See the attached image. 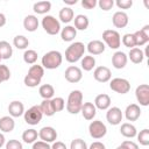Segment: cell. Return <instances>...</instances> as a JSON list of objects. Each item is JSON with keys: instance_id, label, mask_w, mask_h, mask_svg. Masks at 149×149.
Returning <instances> with one entry per match:
<instances>
[{"instance_id": "cell-1", "label": "cell", "mask_w": 149, "mask_h": 149, "mask_svg": "<svg viewBox=\"0 0 149 149\" xmlns=\"http://www.w3.org/2000/svg\"><path fill=\"white\" fill-rule=\"evenodd\" d=\"M83 106V93L79 90H73L70 92L66 101V111L70 114H78Z\"/></svg>"}, {"instance_id": "cell-2", "label": "cell", "mask_w": 149, "mask_h": 149, "mask_svg": "<svg viewBox=\"0 0 149 149\" xmlns=\"http://www.w3.org/2000/svg\"><path fill=\"white\" fill-rule=\"evenodd\" d=\"M84 52H85L84 43H81V42L71 43L65 50V59L69 63H76L83 57Z\"/></svg>"}, {"instance_id": "cell-3", "label": "cell", "mask_w": 149, "mask_h": 149, "mask_svg": "<svg viewBox=\"0 0 149 149\" xmlns=\"http://www.w3.org/2000/svg\"><path fill=\"white\" fill-rule=\"evenodd\" d=\"M62 62H63V56L59 51H56V50L48 51L42 57V66L49 70L57 69L62 64Z\"/></svg>"}, {"instance_id": "cell-4", "label": "cell", "mask_w": 149, "mask_h": 149, "mask_svg": "<svg viewBox=\"0 0 149 149\" xmlns=\"http://www.w3.org/2000/svg\"><path fill=\"white\" fill-rule=\"evenodd\" d=\"M42 27L49 35H57L61 31V23L52 15H47L42 19Z\"/></svg>"}, {"instance_id": "cell-5", "label": "cell", "mask_w": 149, "mask_h": 149, "mask_svg": "<svg viewBox=\"0 0 149 149\" xmlns=\"http://www.w3.org/2000/svg\"><path fill=\"white\" fill-rule=\"evenodd\" d=\"M102 40L104 42L111 48V49H118L121 44V37L120 34L116 30L113 29H106L102 33Z\"/></svg>"}, {"instance_id": "cell-6", "label": "cell", "mask_w": 149, "mask_h": 149, "mask_svg": "<svg viewBox=\"0 0 149 149\" xmlns=\"http://www.w3.org/2000/svg\"><path fill=\"white\" fill-rule=\"evenodd\" d=\"M23 116H24V121L28 123V125H31V126H35L37 123H40V121L42 120V112H41V108L40 106L35 105V106H31L28 111H26L23 113Z\"/></svg>"}, {"instance_id": "cell-7", "label": "cell", "mask_w": 149, "mask_h": 149, "mask_svg": "<svg viewBox=\"0 0 149 149\" xmlns=\"http://www.w3.org/2000/svg\"><path fill=\"white\" fill-rule=\"evenodd\" d=\"M88 133H90L91 137H93L94 140L102 139L107 133L106 125L100 120H94L88 126Z\"/></svg>"}, {"instance_id": "cell-8", "label": "cell", "mask_w": 149, "mask_h": 149, "mask_svg": "<svg viewBox=\"0 0 149 149\" xmlns=\"http://www.w3.org/2000/svg\"><path fill=\"white\" fill-rule=\"evenodd\" d=\"M109 88L116 93L126 94L130 91V83L125 78H114L109 83Z\"/></svg>"}, {"instance_id": "cell-9", "label": "cell", "mask_w": 149, "mask_h": 149, "mask_svg": "<svg viewBox=\"0 0 149 149\" xmlns=\"http://www.w3.org/2000/svg\"><path fill=\"white\" fill-rule=\"evenodd\" d=\"M64 77H65V79H66L69 83L76 84V83L80 81L81 78H83L81 69H79L78 66L71 65V66L66 68V70H65V72H64Z\"/></svg>"}, {"instance_id": "cell-10", "label": "cell", "mask_w": 149, "mask_h": 149, "mask_svg": "<svg viewBox=\"0 0 149 149\" xmlns=\"http://www.w3.org/2000/svg\"><path fill=\"white\" fill-rule=\"evenodd\" d=\"M135 97L141 106H148L149 105V85L141 84L135 90Z\"/></svg>"}, {"instance_id": "cell-11", "label": "cell", "mask_w": 149, "mask_h": 149, "mask_svg": "<svg viewBox=\"0 0 149 149\" xmlns=\"http://www.w3.org/2000/svg\"><path fill=\"white\" fill-rule=\"evenodd\" d=\"M134 41H135V47H142L146 45L149 42V24H146L142 29L136 30L134 34Z\"/></svg>"}, {"instance_id": "cell-12", "label": "cell", "mask_w": 149, "mask_h": 149, "mask_svg": "<svg viewBox=\"0 0 149 149\" xmlns=\"http://www.w3.org/2000/svg\"><path fill=\"white\" fill-rule=\"evenodd\" d=\"M122 112L119 107H109L107 109V113H106V119L108 121L109 125L112 126H118L121 123L122 121Z\"/></svg>"}, {"instance_id": "cell-13", "label": "cell", "mask_w": 149, "mask_h": 149, "mask_svg": "<svg viewBox=\"0 0 149 149\" xmlns=\"http://www.w3.org/2000/svg\"><path fill=\"white\" fill-rule=\"evenodd\" d=\"M38 137L43 141V142H47V143H51V142H55L57 140V132L54 127H50V126H47V127H43L40 129L38 132Z\"/></svg>"}, {"instance_id": "cell-14", "label": "cell", "mask_w": 149, "mask_h": 149, "mask_svg": "<svg viewBox=\"0 0 149 149\" xmlns=\"http://www.w3.org/2000/svg\"><path fill=\"white\" fill-rule=\"evenodd\" d=\"M93 77L99 83H107L108 80H111L112 73L107 66H98L93 72Z\"/></svg>"}, {"instance_id": "cell-15", "label": "cell", "mask_w": 149, "mask_h": 149, "mask_svg": "<svg viewBox=\"0 0 149 149\" xmlns=\"http://www.w3.org/2000/svg\"><path fill=\"white\" fill-rule=\"evenodd\" d=\"M128 15L125 13V12H121V10H118L113 14V17H112V22H113V26L116 27V28H125L127 24H128Z\"/></svg>"}, {"instance_id": "cell-16", "label": "cell", "mask_w": 149, "mask_h": 149, "mask_svg": "<svg viewBox=\"0 0 149 149\" xmlns=\"http://www.w3.org/2000/svg\"><path fill=\"white\" fill-rule=\"evenodd\" d=\"M128 57L123 51H116L112 56V64L115 69H123L127 64Z\"/></svg>"}, {"instance_id": "cell-17", "label": "cell", "mask_w": 149, "mask_h": 149, "mask_svg": "<svg viewBox=\"0 0 149 149\" xmlns=\"http://www.w3.org/2000/svg\"><path fill=\"white\" fill-rule=\"evenodd\" d=\"M80 112L85 120L91 121V120H93V118L97 114V108H95L94 104H92V102H83Z\"/></svg>"}, {"instance_id": "cell-18", "label": "cell", "mask_w": 149, "mask_h": 149, "mask_svg": "<svg viewBox=\"0 0 149 149\" xmlns=\"http://www.w3.org/2000/svg\"><path fill=\"white\" fill-rule=\"evenodd\" d=\"M141 115V109L140 106L136 104H130L126 107L125 111V116L128 121H136Z\"/></svg>"}, {"instance_id": "cell-19", "label": "cell", "mask_w": 149, "mask_h": 149, "mask_svg": "<svg viewBox=\"0 0 149 149\" xmlns=\"http://www.w3.org/2000/svg\"><path fill=\"white\" fill-rule=\"evenodd\" d=\"M94 106L95 108L98 109H101V111H106L111 106V98L108 94H105V93H101V94H98L94 99Z\"/></svg>"}, {"instance_id": "cell-20", "label": "cell", "mask_w": 149, "mask_h": 149, "mask_svg": "<svg viewBox=\"0 0 149 149\" xmlns=\"http://www.w3.org/2000/svg\"><path fill=\"white\" fill-rule=\"evenodd\" d=\"M8 112L12 118H19L24 113V106L21 101L14 100L8 105Z\"/></svg>"}, {"instance_id": "cell-21", "label": "cell", "mask_w": 149, "mask_h": 149, "mask_svg": "<svg viewBox=\"0 0 149 149\" xmlns=\"http://www.w3.org/2000/svg\"><path fill=\"white\" fill-rule=\"evenodd\" d=\"M86 47H87L86 48L87 51L91 55H100V54H102L105 51V43L102 41H99V40L90 41Z\"/></svg>"}, {"instance_id": "cell-22", "label": "cell", "mask_w": 149, "mask_h": 149, "mask_svg": "<svg viewBox=\"0 0 149 149\" xmlns=\"http://www.w3.org/2000/svg\"><path fill=\"white\" fill-rule=\"evenodd\" d=\"M15 127V121L12 116L6 115L0 118V130L3 133H10Z\"/></svg>"}, {"instance_id": "cell-23", "label": "cell", "mask_w": 149, "mask_h": 149, "mask_svg": "<svg viewBox=\"0 0 149 149\" xmlns=\"http://www.w3.org/2000/svg\"><path fill=\"white\" fill-rule=\"evenodd\" d=\"M23 27L27 31H35L38 28V19L35 15H27L23 20Z\"/></svg>"}, {"instance_id": "cell-24", "label": "cell", "mask_w": 149, "mask_h": 149, "mask_svg": "<svg viewBox=\"0 0 149 149\" xmlns=\"http://www.w3.org/2000/svg\"><path fill=\"white\" fill-rule=\"evenodd\" d=\"M77 35V30L73 26H65L61 31V37L64 42H71L74 40Z\"/></svg>"}, {"instance_id": "cell-25", "label": "cell", "mask_w": 149, "mask_h": 149, "mask_svg": "<svg viewBox=\"0 0 149 149\" xmlns=\"http://www.w3.org/2000/svg\"><path fill=\"white\" fill-rule=\"evenodd\" d=\"M120 133H121V135H123L125 137L133 139V137L136 136L137 130H136V128H135L134 125H132V123H129V122H125V123H122L121 127H120Z\"/></svg>"}, {"instance_id": "cell-26", "label": "cell", "mask_w": 149, "mask_h": 149, "mask_svg": "<svg viewBox=\"0 0 149 149\" xmlns=\"http://www.w3.org/2000/svg\"><path fill=\"white\" fill-rule=\"evenodd\" d=\"M127 57H129V59L134 64H140L144 59V54L140 48H133V49L129 50V54H128Z\"/></svg>"}, {"instance_id": "cell-27", "label": "cell", "mask_w": 149, "mask_h": 149, "mask_svg": "<svg viewBox=\"0 0 149 149\" xmlns=\"http://www.w3.org/2000/svg\"><path fill=\"white\" fill-rule=\"evenodd\" d=\"M73 16H74V13L70 7H63L58 13V17L63 23L71 22L73 20Z\"/></svg>"}, {"instance_id": "cell-28", "label": "cell", "mask_w": 149, "mask_h": 149, "mask_svg": "<svg viewBox=\"0 0 149 149\" xmlns=\"http://www.w3.org/2000/svg\"><path fill=\"white\" fill-rule=\"evenodd\" d=\"M88 24H90V21H88L86 15L78 14L74 17V28H76V30H85V29H87Z\"/></svg>"}, {"instance_id": "cell-29", "label": "cell", "mask_w": 149, "mask_h": 149, "mask_svg": "<svg viewBox=\"0 0 149 149\" xmlns=\"http://www.w3.org/2000/svg\"><path fill=\"white\" fill-rule=\"evenodd\" d=\"M38 93L44 99H52L54 94H55V90H54V86L50 85V84H43L40 86L38 88Z\"/></svg>"}, {"instance_id": "cell-30", "label": "cell", "mask_w": 149, "mask_h": 149, "mask_svg": "<svg viewBox=\"0 0 149 149\" xmlns=\"http://www.w3.org/2000/svg\"><path fill=\"white\" fill-rule=\"evenodd\" d=\"M33 9L36 14H45L51 9V2L50 1H38L35 2L33 6Z\"/></svg>"}, {"instance_id": "cell-31", "label": "cell", "mask_w": 149, "mask_h": 149, "mask_svg": "<svg viewBox=\"0 0 149 149\" xmlns=\"http://www.w3.org/2000/svg\"><path fill=\"white\" fill-rule=\"evenodd\" d=\"M40 108H41L42 114H43V115H47V116H52V115L56 113L55 109H54L51 99H44V100L41 102Z\"/></svg>"}, {"instance_id": "cell-32", "label": "cell", "mask_w": 149, "mask_h": 149, "mask_svg": "<svg viewBox=\"0 0 149 149\" xmlns=\"http://www.w3.org/2000/svg\"><path fill=\"white\" fill-rule=\"evenodd\" d=\"M13 55L12 45L7 41H0V56L2 59H9Z\"/></svg>"}, {"instance_id": "cell-33", "label": "cell", "mask_w": 149, "mask_h": 149, "mask_svg": "<svg viewBox=\"0 0 149 149\" xmlns=\"http://www.w3.org/2000/svg\"><path fill=\"white\" fill-rule=\"evenodd\" d=\"M37 136H38L37 130H35L34 128H30V129H27V130L23 132V134H22V140H23L24 143H28V144H29V143L36 142Z\"/></svg>"}, {"instance_id": "cell-34", "label": "cell", "mask_w": 149, "mask_h": 149, "mask_svg": "<svg viewBox=\"0 0 149 149\" xmlns=\"http://www.w3.org/2000/svg\"><path fill=\"white\" fill-rule=\"evenodd\" d=\"M27 74L41 80V79H42V77H43V74H44V69H43V66H42V65L33 64V65L29 68V70H28V73H27Z\"/></svg>"}, {"instance_id": "cell-35", "label": "cell", "mask_w": 149, "mask_h": 149, "mask_svg": "<svg viewBox=\"0 0 149 149\" xmlns=\"http://www.w3.org/2000/svg\"><path fill=\"white\" fill-rule=\"evenodd\" d=\"M13 44H14V47H16L17 49L23 50V49H26V48L29 45V41H28V38H27L26 36H23V35H17V36L14 37Z\"/></svg>"}, {"instance_id": "cell-36", "label": "cell", "mask_w": 149, "mask_h": 149, "mask_svg": "<svg viewBox=\"0 0 149 149\" xmlns=\"http://www.w3.org/2000/svg\"><path fill=\"white\" fill-rule=\"evenodd\" d=\"M95 66V59L93 56H84L81 59V69L84 71H91Z\"/></svg>"}, {"instance_id": "cell-37", "label": "cell", "mask_w": 149, "mask_h": 149, "mask_svg": "<svg viewBox=\"0 0 149 149\" xmlns=\"http://www.w3.org/2000/svg\"><path fill=\"white\" fill-rule=\"evenodd\" d=\"M37 57H38L37 52L35 50H31V49L26 50L23 54V61L27 64H35L37 61Z\"/></svg>"}, {"instance_id": "cell-38", "label": "cell", "mask_w": 149, "mask_h": 149, "mask_svg": "<svg viewBox=\"0 0 149 149\" xmlns=\"http://www.w3.org/2000/svg\"><path fill=\"white\" fill-rule=\"evenodd\" d=\"M136 136H137V141L140 142V144L141 146H144V147H147V146H149V129H142L139 134H136Z\"/></svg>"}, {"instance_id": "cell-39", "label": "cell", "mask_w": 149, "mask_h": 149, "mask_svg": "<svg viewBox=\"0 0 149 149\" xmlns=\"http://www.w3.org/2000/svg\"><path fill=\"white\" fill-rule=\"evenodd\" d=\"M51 102H52V106H54V109L55 112H61L64 109L65 107V101L62 97H56V98H52L51 99Z\"/></svg>"}, {"instance_id": "cell-40", "label": "cell", "mask_w": 149, "mask_h": 149, "mask_svg": "<svg viewBox=\"0 0 149 149\" xmlns=\"http://www.w3.org/2000/svg\"><path fill=\"white\" fill-rule=\"evenodd\" d=\"M122 44L129 49L135 48V41H134L133 34H125L122 37Z\"/></svg>"}, {"instance_id": "cell-41", "label": "cell", "mask_w": 149, "mask_h": 149, "mask_svg": "<svg viewBox=\"0 0 149 149\" xmlns=\"http://www.w3.org/2000/svg\"><path fill=\"white\" fill-rule=\"evenodd\" d=\"M70 149H88V148H87V144H86V142L84 140L74 139V140L71 141Z\"/></svg>"}, {"instance_id": "cell-42", "label": "cell", "mask_w": 149, "mask_h": 149, "mask_svg": "<svg viewBox=\"0 0 149 149\" xmlns=\"http://www.w3.org/2000/svg\"><path fill=\"white\" fill-rule=\"evenodd\" d=\"M23 81H24V85L28 86V87H36V86L40 85V83H41L40 79H36V78H34V77H31V76H28V74H26Z\"/></svg>"}, {"instance_id": "cell-43", "label": "cell", "mask_w": 149, "mask_h": 149, "mask_svg": "<svg viewBox=\"0 0 149 149\" xmlns=\"http://www.w3.org/2000/svg\"><path fill=\"white\" fill-rule=\"evenodd\" d=\"M97 5L100 7V9L107 12V10L112 9V7L114 6V1L113 0H100Z\"/></svg>"}, {"instance_id": "cell-44", "label": "cell", "mask_w": 149, "mask_h": 149, "mask_svg": "<svg viewBox=\"0 0 149 149\" xmlns=\"http://www.w3.org/2000/svg\"><path fill=\"white\" fill-rule=\"evenodd\" d=\"M0 77H1L2 81H6V80H8L10 78V71H9L7 65L0 64Z\"/></svg>"}, {"instance_id": "cell-45", "label": "cell", "mask_w": 149, "mask_h": 149, "mask_svg": "<svg viewBox=\"0 0 149 149\" xmlns=\"http://www.w3.org/2000/svg\"><path fill=\"white\" fill-rule=\"evenodd\" d=\"M6 149H23L22 143L17 140H9L6 143Z\"/></svg>"}, {"instance_id": "cell-46", "label": "cell", "mask_w": 149, "mask_h": 149, "mask_svg": "<svg viewBox=\"0 0 149 149\" xmlns=\"http://www.w3.org/2000/svg\"><path fill=\"white\" fill-rule=\"evenodd\" d=\"M115 5L120 8V9H128L133 6V1L132 0H116Z\"/></svg>"}, {"instance_id": "cell-47", "label": "cell", "mask_w": 149, "mask_h": 149, "mask_svg": "<svg viewBox=\"0 0 149 149\" xmlns=\"http://www.w3.org/2000/svg\"><path fill=\"white\" fill-rule=\"evenodd\" d=\"M31 149H51V147L49 146V143L43 142V141H36L33 143V148Z\"/></svg>"}, {"instance_id": "cell-48", "label": "cell", "mask_w": 149, "mask_h": 149, "mask_svg": "<svg viewBox=\"0 0 149 149\" xmlns=\"http://www.w3.org/2000/svg\"><path fill=\"white\" fill-rule=\"evenodd\" d=\"M97 3V0H81V6L86 9H93Z\"/></svg>"}, {"instance_id": "cell-49", "label": "cell", "mask_w": 149, "mask_h": 149, "mask_svg": "<svg viewBox=\"0 0 149 149\" xmlns=\"http://www.w3.org/2000/svg\"><path fill=\"white\" fill-rule=\"evenodd\" d=\"M126 149H139V146L135 143V142H133V141H130V140H127V141H123L122 143H121Z\"/></svg>"}, {"instance_id": "cell-50", "label": "cell", "mask_w": 149, "mask_h": 149, "mask_svg": "<svg viewBox=\"0 0 149 149\" xmlns=\"http://www.w3.org/2000/svg\"><path fill=\"white\" fill-rule=\"evenodd\" d=\"M51 149H68L65 143L62 142V141H55L51 146Z\"/></svg>"}, {"instance_id": "cell-51", "label": "cell", "mask_w": 149, "mask_h": 149, "mask_svg": "<svg viewBox=\"0 0 149 149\" xmlns=\"http://www.w3.org/2000/svg\"><path fill=\"white\" fill-rule=\"evenodd\" d=\"M88 149H106V147H105L104 143H101V142H99V141H95V142H93V143L90 146Z\"/></svg>"}, {"instance_id": "cell-52", "label": "cell", "mask_w": 149, "mask_h": 149, "mask_svg": "<svg viewBox=\"0 0 149 149\" xmlns=\"http://www.w3.org/2000/svg\"><path fill=\"white\" fill-rule=\"evenodd\" d=\"M5 24H6V16L2 13H0V28L3 27Z\"/></svg>"}, {"instance_id": "cell-53", "label": "cell", "mask_w": 149, "mask_h": 149, "mask_svg": "<svg viewBox=\"0 0 149 149\" xmlns=\"http://www.w3.org/2000/svg\"><path fill=\"white\" fill-rule=\"evenodd\" d=\"M63 1L66 5H76L77 3V0H63Z\"/></svg>"}, {"instance_id": "cell-54", "label": "cell", "mask_w": 149, "mask_h": 149, "mask_svg": "<svg viewBox=\"0 0 149 149\" xmlns=\"http://www.w3.org/2000/svg\"><path fill=\"white\" fill-rule=\"evenodd\" d=\"M3 144H5V136L0 133V148H1Z\"/></svg>"}, {"instance_id": "cell-55", "label": "cell", "mask_w": 149, "mask_h": 149, "mask_svg": "<svg viewBox=\"0 0 149 149\" xmlns=\"http://www.w3.org/2000/svg\"><path fill=\"white\" fill-rule=\"evenodd\" d=\"M116 149H126V148H125V147H123L122 144H120L119 147H116Z\"/></svg>"}, {"instance_id": "cell-56", "label": "cell", "mask_w": 149, "mask_h": 149, "mask_svg": "<svg viewBox=\"0 0 149 149\" xmlns=\"http://www.w3.org/2000/svg\"><path fill=\"white\" fill-rule=\"evenodd\" d=\"M1 83H2V79H1V77H0V84H1Z\"/></svg>"}, {"instance_id": "cell-57", "label": "cell", "mask_w": 149, "mask_h": 149, "mask_svg": "<svg viewBox=\"0 0 149 149\" xmlns=\"http://www.w3.org/2000/svg\"><path fill=\"white\" fill-rule=\"evenodd\" d=\"M1 59H2V58H1V56H0V62H1Z\"/></svg>"}]
</instances>
